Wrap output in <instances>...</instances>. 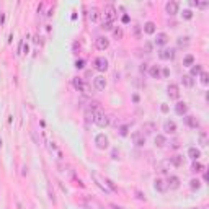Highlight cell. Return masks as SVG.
Masks as SVG:
<instances>
[{
  "instance_id": "1",
  "label": "cell",
  "mask_w": 209,
  "mask_h": 209,
  "mask_svg": "<svg viewBox=\"0 0 209 209\" xmlns=\"http://www.w3.org/2000/svg\"><path fill=\"white\" fill-rule=\"evenodd\" d=\"M92 114H93V121H95V123L98 124L100 127H105V126H108V123H110V121H108V116L103 113L102 110H100V108H98V110H95Z\"/></svg>"
},
{
  "instance_id": "2",
  "label": "cell",
  "mask_w": 209,
  "mask_h": 209,
  "mask_svg": "<svg viewBox=\"0 0 209 209\" xmlns=\"http://www.w3.org/2000/svg\"><path fill=\"white\" fill-rule=\"evenodd\" d=\"M114 18H116V8L113 5H106L103 12V23H113Z\"/></svg>"
},
{
  "instance_id": "3",
  "label": "cell",
  "mask_w": 209,
  "mask_h": 209,
  "mask_svg": "<svg viewBox=\"0 0 209 209\" xmlns=\"http://www.w3.org/2000/svg\"><path fill=\"white\" fill-rule=\"evenodd\" d=\"M93 65H95V69L96 70H100V72H105L108 69V61L105 57H96L95 61H93Z\"/></svg>"
},
{
  "instance_id": "4",
  "label": "cell",
  "mask_w": 209,
  "mask_h": 209,
  "mask_svg": "<svg viewBox=\"0 0 209 209\" xmlns=\"http://www.w3.org/2000/svg\"><path fill=\"white\" fill-rule=\"evenodd\" d=\"M105 87H106V80H105V77H102V75H98V77L93 79V88L95 90H103Z\"/></svg>"
},
{
  "instance_id": "5",
  "label": "cell",
  "mask_w": 209,
  "mask_h": 209,
  "mask_svg": "<svg viewBox=\"0 0 209 209\" xmlns=\"http://www.w3.org/2000/svg\"><path fill=\"white\" fill-rule=\"evenodd\" d=\"M95 144L98 145L100 149H106L108 147V137L105 134H98L95 137Z\"/></svg>"
},
{
  "instance_id": "6",
  "label": "cell",
  "mask_w": 209,
  "mask_h": 209,
  "mask_svg": "<svg viewBox=\"0 0 209 209\" xmlns=\"http://www.w3.org/2000/svg\"><path fill=\"white\" fill-rule=\"evenodd\" d=\"M168 96L170 98H173V100H176L180 96V92H178V85H175V83H170L168 85Z\"/></svg>"
},
{
  "instance_id": "7",
  "label": "cell",
  "mask_w": 209,
  "mask_h": 209,
  "mask_svg": "<svg viewBox=\"0 0 209 209\" xmlns=\"http://www.w3.org/2000/svg\"><path fill=\"white\" fill-rule=\"evenodd\" d=\"M131 137H132V141L136 142V145H144L145 144V137H144L142 132H134Z\"/></svg>"
},
{
  "instance_id": "8",
  "label": "cell",
  "mask_w": 209,
  "mask_h": 209,
  "mask_svg": "<svg viewBox=\"0 0 209 209\" xmlns=\"http://www.w3.org/2000/svg\"><path fill=\"white\" fill-rule=\"evenodd\" d=\"M74 83H75V87H77V88L80 90V92H85V93H88V90H90V88H88V85H87V83L83 82L82 79H75V82H74Z\"/></svg>"
},
{
  "instance_id": "9",
  "label": "cell",
  "mask_w": 209,
  "mask_h": 209,
  "mask_svg": "<svg viewBox=\"0 0 209 209\" xmlns=\"http://www.w3.org/2000/svg\"><path fill=\"white\" fill-rule=\"evenodd\" d=\"M160 59H173L175 57V49H163L160 51Z\"/></svg>"
},
{
  "instance_id": "10",
  "label": "cell",
  "mask_w": 209,
  "mask_h": 209,
  "mask_svg": "<svg viewBox=\"0 0 209 209\" xmlns=\"http://www.w3.org/2000/svg\"><path fill=\"white\" fill-rule=\"evenodd\" d=\"M108 46H110V41H108L106 38H98V39H96V47H98L100 51H105Z\"/></svg>"
},
{
  "instance_id": "11",
  "label": "cell",
  "mask_w": 209,
  "mask_h": 209,
  "mask_svg": "<svg viewBox=\"0 0 209 209\" xmlns=\"http://www.w3.org/2000/svg\"><path fill=\"white\" fill-rule=\"evenodd\" d=\"M178 186H180V180L176 178V176H170L168 183H167V188H170V190H176Z\"/></svg>"
},
{
  "instance_id": "12",
  "label": "cell",
  "mask_w": 209,
  "mask_h": 209,
  "mask_svg": "<svg viewBox=\"0 0 209 209\" xmlns=\"http://www.w3.org/2000/svg\"><path fill=\"white\" fill-rule=\"evenodd\" d=\"M185 123H186L190 127H193V129L199 127V123H198V119H196V118H193V116H186V118H185Z\"/></svg>"
},
{
  "instance_id": "13",
  "label": "cell",
  "mask_w": 209,
  "mask_h": 209,
  "mask_svg": "<svg viewBox=\"0 0 209 209\" xmlns=\"http://www.w3.org/2000/svg\"><path fill=\"white\" fill-rule=\"evenodd\" d=\"M167 12H168L170 15H175V13L178 12V3L176 2H168L167 3Z\"/></svg>"
},
{
  "instance_id": "14",
  "label": "cell",
  "mask_w": 209,
  "mask_h": 209,
  "mask_svg": "<svg viewBox=\"0 0 209 209\" xmlns=\"http://www.w3.org/2000/svg\"><path fill=\"white\" fill-rule=\"evenodd\" d=\"M149 74H150L154 79H160V77H162V75H160V69L157 67V65H152L150 70H149Z\"/></svg>"
},
{
  "instance_id": "15",
  "label": "cell",
  "mask_w": 209,
  "mask_h": 209,
  "mask_svg": "<svg viewBox=\"0 0 209 209\" xmlns=\"http://www.w3.org/2000/svg\"><path fill=\"white\" fill-rule=\"evenodd\" d=\"M144 31L147 34H152V33H155V25L152 21H149V23H145L144 25Z\"/></svg>"
},
{
  "instance_id": "16",
  "label": "cell",
  "mask_w": 209,
  "mask_h": 209,
  "mask_svg": "<svg viewBox=\"0 0 209 209\" xmlns=\"http://www.w3.org/2000/svg\"><path fill=\"white\" fill-rule=\"evenodd\" d=\"M175 110H176V113H178V114H185V113H186V110H188V108H186V105H185V103L180 102V103H176Z\"/></svg>"
},
{
  "instance_id": "17",
  "label": "cell",
  "mask_w": 209,
  "mask_h": 209,
  "mask_svg": "<svg viewBox=\"0 0 209 209\" xmlns=\"http://www.w3.org/2000/svg\"><path fill=\"white\" fill-rule=\"evenodd\" d=\"M167 39H168V38H167V34H165V33H159V34H157L155 43H157V44H165V43H167Z\"/></svg>"
},
{
  "instance_id": "18",
  "label": "cell",
  "mask_w": 209,
  "mask_h": 209,
  "mask_svg": "<svg viewBox=\"0 0 209 209\" xmlns=\"http://www.w3.org/2000/svg\"><path fill=\"white\" fill-rule=\"evenodd\" d=\"M165 131L167 132H175L176 131L175 123H173V121H167V123H165Z\"/></svg>"
},
{
  "instance_id": "19",
  "label": "cell",
  "mask_w": 209,
  "mask_h": 209,
  "mask_svg": "<svg viewBox=\"0 0 209 209\" xmlns=\"http://www.w3.org/2000/svg\"><path fill=\"white\" fill-rule=\"evenodd\" d=\"M188 154H190V157H191V159H199V155H201V152L199 150H198V149H194V147H191L190 149V150H188Z\"/></svg>"
},
{
  "instance_id": "20",
  "label": "cell",
  "mask_w": 209,
  "mask_h": 209,
  "mask_svg": "<svg viewBox=\"0 0 209 209\" xmlns=\"http://www.w3.org/2000/svg\"><path fill=\"white\" fill-rule=\"evenodd\" d=\"M170 162H172L175 167H180V165L183 163V159H182L180 155H175V157H172V159H170Z\"/></svg>"
},
{
  "instance_id": "21",
  "label": "cell",
  "mask_w": 209,
  "mask_h": 209,
  "mask_svg": "<svg viewBox=\"0 0 209 209\" xmlns=\"http://www.w3.org/2000/svg\"><path fill=\"white\" fill-rule=\"evenodd\" d=\"M163 183H165L163 180H157V182H155V188L159 191H165L167 190V185H163Z\"/></svg>"
},
{
  "instance_id": "22",
  "label": "cell",
  "mask_w": 209,
  "mask_h": 209,
  "mask_svg": "<svg viewBox=\"0 0 209 209\" xmlns=\"http://www.w3.org/2000/svg\"><path fill=\"white\" fill-rule=\"evenodd\" d=\"M193 62H194V57H193L191 54H188L186 57L183 59V64H185V65H188V67H190V65H193Z\"/></svg>"
},
{
  "instance_id": "23",
  "label": "cell",
  "mask_w": 209,
  "mask_h": 209,
  "mask_svg": "<svg viewBox=\"0 0 209 209\" xmlns=\"http://www.w3.org/2000/svg\"><path fill=\"white\" fill-rule=\"evenodd\" d=\"M155 144L159 145V147H162V145L165 144V137H163L162 134H159V136H157V137H155Z\"/></svg>"
},
{
  "instance_id": "24",
  "label": "cell",
  "mask_w": 209,
  "mask_h": 209,
  "mask_svg": "<svg viewBox=\"0 0 209 209\" xmlns=\"http://www.w3.org/2000/svg\"><path fill=\"white\" fill-rule=\"evenodd\" d=\"M183 83L186 87H193V79H191V75H185V77H183Z\"/></svg>"
},
{
  "instance_id": "25",
  "label": "cell",
  "mask_w": 209,
  "mask_h": 209,
  "mask_svg": "<svg viewBox=\"0 0 209 209\" xmlns=\"http://www.w3.org/2000/svg\"><path fill=\"white\" fill-rule=\"evenodd\" d=\"M201 72H203V67L194 64V67L191 69V75H198V74H201Z\"/></svg>"
},
{
  "instance_id": "26",
  "label": "cell",
  "mask_w": 209,
  "mask_h": 209,
  "mask_svg": "<svg viewBox=\"0 0 209 209\" xmlns=\"http://www.w3.org/2000/svg\"><path fill=\"white\" fill-rule=\"evenodd\" d=\"M96 18H98V13H96L95 8H93L92 12H90V20H92V21H96Z\"/></svg>"
},
{
  "instance_id": "27",
  "label": "cell",
  "mask_w": 209,
  "mask_h": 209,
  "mask_svg": "<svg viewBox=\"0 0 209 209\" xmlns=\"http://www.w3.org/2000/svg\"><path fill=\"white\" fill-rule=\"evenodd\" d=\"M201 82H203L204 85L208 83V74H206V72H201Z\"/></svg>"
},
{
  "instance_id": "28",
  "label": "cell",
  "mask_w": 209,
  "mask_h": 209,
  "mask_svg": "<svg viewBox=\"0 0 209 209\" xmlns=\"http://www.w3.org/2000/svg\"><path fill=\"white\" fill-rule=\"evenodd\" d=\"M201 168H203L201 163H194V165H193V172H201Z\"/></svg>"
},
{
  "instance_id": "29",
  "label": "cell",
  "mask_w": 209,
  "mask_h": 209,
  "mask_svg": "<svg viewBox=\"0 0 209 209\" xmlns=\"http://www.w3.org/2000/svg\"><path fill=\"white\" fill-rule=\"evenodd\" d=\"M114 36H116V38H121V36H123V30H121V28L114 30Z\"/></svg>"
},
{
  "instance_id": "30",
  "label": "cell",
  "mask_w": 209,
  "mask_h": 209,
  "mask_svg": "<svg viewBox=\"0 0 209 209\" xmlns=\"http://www.w3.org/2000/svg\"><path fill=\"white\" fill-rule=\"evenodd\" d=\"M191 186H193V188H199V182H198V180H193V182H191Z\"/></svg>"
},
{
  "instance_id": "31",
  "label": "cell",
  "mask_w": 209,
  "mask_h": 209,
  "mask_svg": "<svg viewBox=\"0 0 209 209\" xmlns=\"http://www.w3.org/2000/svg\"><path fill=\"white\" fill-rule=\"evenodd\" d=\"M103 30H111V23H103Z\"/></svg>"
},
{
  "instance_id": "32",
  "label": "cell",
  "mask_w": 209,
  "mask_h": 209,
  "mask_svg": "<svg viewBox=\"0 0 209 209\" xmlns=\"http://www.w3.org/2000/svg\"><path fill=\"white\" fill-rule=\"evenodd\" d=\"M121 134H123V136L127 134V126H123V127H121Z\"/></svg>"
},
{
  "instance_id": "33",
  "label": "cell",
  "mask_w": 209,
  "mask_h": 209,
  "mask_svg": "<svg viewBox=\"0 0 209 209\" xmlns=\"http://www.w3.org/2000/svg\"><path fill=\"white\" fill-rule=\"evenodd\" d=\"M185 18H191V12H190V10H185Z\"/></svg>"
},
{
  "instance_id": "34",
  "label": "cell",
  "mask_w": 209,
  "mask_h": 209,
  "mask_svg": "<svg viewBox=\"0 0 209 209\" xmlns=\"http://www.w3.org/2000/svg\"><path fill=\"white\" fill-rule=\"evenodd\" d=\"M77 67H79V69L83 67V61H77Z\"/></svg>"
}]
</instances>
